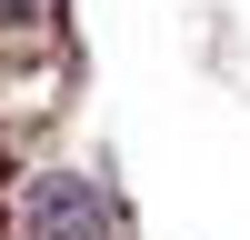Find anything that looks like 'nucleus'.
<instances>
[{
	"instance_id": "obj_1",
	"label": "nucleus",
	"mask_w": 250,
	"mask_h": 240,
	"mask_svg": "<svg viewBox=\"0 0 250 240\" xmlns=\"http://www.w3.org/2000/svg\"><path fill=\"white\" fill-rule=\"evenodd\" d=\"M20 240H110V200L80 170H40L20 190Z\"/></svg>"
},
{
	"instance_id": "obj_2",
	"label": "nucleus",
	"mask_w": 250,
	"mask_h": 240,
	"mask_svg": "<svg viewBox=\"0 0 250 240\" xmlns=\"http://www.w3.org/2000/svg\"><path fill=\"white\" fill-rule=\"evenodd\" d=\"M50 30V0H0V40H40Z\"/></svg>"
}]
</instances>
